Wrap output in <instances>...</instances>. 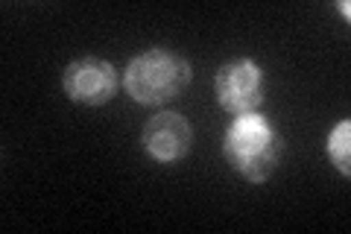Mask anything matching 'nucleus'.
Here are the masks:
<instances>
[{
  "label": "nucleus",
  "instance_id": "nucleus-1",
  "mask_svg": "<svg viewBox=\"0 0 351 234\" xmlns=\"http://www.w3.org/2000/svg\"><path fill=\"white\" fill-rule=\"evenodd\" d=\"M284 155L281 132L263 115H240L223 132V159L252 185H263L276 176Z\"/></svg>",
  "mask_w": 351,
  "mask_h": 234
},
{
  "label": "nucleus",
  "instance_id": "nucleus-2",
  "mask_svg": "<svg viewBox=\"0 0 351 234\" xmlns=\"http://www.w3.org/2000/svg\"><path fill=\"white\" fill-rule=\"evenodd\" d=\"M191 80V62L170 47H149L138 53L123 71V88L138 106H167L184 97Z\"/></svg>",
  "mask_w": 351,
  "mask_h": 234
},
{
  "label": "nucleus",
  "instance_id": "nucleus-3",
  "mask_svg": "<svg viewBox=\"0 0 351 234\" xmlns=\"http://www.w3.org/2000/svg\"><path fill=\"white\" fill-rule=\"evenodd\" d=\"M214 97L219 108L232 117L255 115L267 100V71L249 56H237V59L219 65L214 76Z\"/></svg>",
  "mask_w": 351,
  "mask_h": 234
},
{
  "label": "nucleus",
  "instance_id": "nucleus-4",
  "mask_svg": "<svg viewBox=\"0 0 351 234\" xmlns=\"http://www.w3.org/2000/svg\"><path fill=\"white\" fill-rule=\"evenodd\" d=\"M62 91L71 103L80 106H106L112 103L120 91V73L114 65L100 56H82L73 59L68 68L62 71Z\"/></svg>",
  "mask_w": 351,
  "mask_h": 234
},
{
  "label": "nucleus",
  "instance_id": "nucleus-5",
  "mask_svg": "<svg viewBox=\"0 0 351 234\" xmlns=\"http://www.w3.org/2000/svg\"><path fill=\"white\" fill-rule=\"evenodd\" d=\"M141 150L156 164H179L193 150V126L179 111H158L141 129Z\"/></svg>",
  "mask_w": 351,
  "mask_h": 234
},
{
  "label": "nucleus",
  "instance_id": "nucleus-6",
  "mask_svg": "<svg viewBox=\"0 0 351 234\" xmlns=\"http://www.w3.org/2000/svg\"><path fill=\"white\" fill-rule=\"evenodd\" d=\"M328 161L343 176H351V120H339V124L328 132L325 141Z\"/></svg>",
  "mask_w": 351,
  "mask_h": 234
},
{
  "label": "nucleus",
  "instance_id": "nucleus-7",
  "mask_svg": "<svg viewBox=\"0 0 351 234\" xmlns=\"http://www.w3.org/2000/svg\"><path fill=\"white\" fill-rule=\"evenodd\" d=\"M337 9H339V12H343V18H346V21L351 18V6H348V0H339Z\"/></svg>",
  "mask_w": 351,
  "mask_h": 234
}]
</instances>
